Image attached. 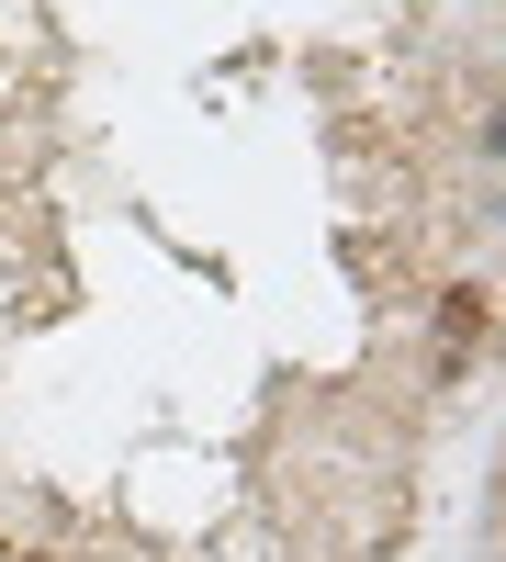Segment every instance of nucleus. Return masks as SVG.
Returning a JSON list of instances; mask_svg holds the SVG:
<instances>
[{
    "instance_id": "nucleus-1",
    "label": "nucleus",
    "mask_w": 506,
    "mask_h": 562,
    "mask_svg": "<svg viewBox=\"0 0 506 562\" xmlns=\"http://www.w3.org/2000/svg\"><path fill=\"white\" fill-rule=\"evenodd\" d=\"M0 562H12V551H0Z\"/></svg>"
}]
</instances>
